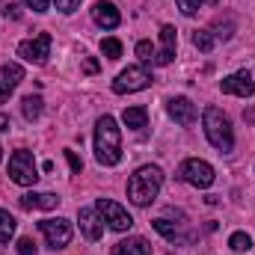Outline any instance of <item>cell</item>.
Wrapping results in <instances>:
<instances>
[{"mask_svg":"<svg viewBox=\"0 0 255 255\" xmlns=\"http://www.w3.org/2000/svg\"><path fill=\"white\" fill-rule=\"evenodd\" d=\"M160 187H163V169L154 166V163H145L128 178V199L136 208H145V205H151L157 199Z\"/></svg>","mask_w":255,"mask_h":255,"instance_id":"1","label":"cell"},{"mask_svg":"<svg viewBox=\"0 0 255 255\" xmlns=\"http://www.w3.org/2000/svg\"><path fill=\"white\" fill-rule=\"evenodd\" d=\"M95 157L101 166H116L122 160V133L113 116H101L95 122Z\"/></svg>","mask_w":255,"mask_h":255,"instance_id":"2","label":"cell"},{"mask_svg":"<svg viewBox=\"0 0 255 255\" xmlns=\"http://www.w3.org/2000/svg\"><path fill=\"white\" fill-rule=\"evenodd\" d=\"M202 125H205L208 142H211L217 151L229 154V151L235 148V130H232V122H229V116H226L220 107H208V110L202 113Z\"/></svg>","mask_w":255,"mask_h":255,"instance_id":"3","label":"cell"},{"mask_svg":"<svg viewBox=\"0 0 255 255\" xmlns=\"http://www.w3.org/2000/svg\"><path fill=\"white\" fill-rule=\"evenodd\" d=\"M9 178L21 187H30L39 181V169H36V160H33V151L27 148H18L12 157H9Z\"/></svg>","mask_w":255,"mask_h":255,"instance_id":"4","label":"cell"},{"mask_svg":"<svg viewBox=\"0 0 255 255\" xmlns=\"http://www.w3.org/2000/svg\"><path fill=\"white\" fill-rule=\"evenodd\" d=\"M178 178H181L184 184H190V187H199V190H208V187L214 184L217 172H214V166H211L208 160H199V157H190V160H184V163H181V169H178Z\"/></svg>","mask_w":255,"mask_h":255,"instance_id":"5","label":"cell"},{"mask_svg":"<svg viewBox=\"0 0 255 255\" xmlns=\"http://www.w3.org/2000/svg\"><path fill=\"white\" fill-rule=\"evenodd\" d=\"M151 86V71L145 65H128L125 71H119V77L113 80V92L116 95H128V92H139Z\"/></svg>","mask_w":255,"mask_h":255,"instance_id":"6","label":"cell"},{"mask_svg":"<svg viewBox=\"0 0 255 255\" xmlns=\"http://www.w3.org/2000/svg\"><path fill=\"white\" fill-rule=\"evenodd\" d=\"M51 45H54L51 33H39V36L24 39V42L18 45V57L27 60V63H33V65H45L48 57H51Z\"/></svg>","mask_w":255,"mask_h":255,"instance_id":"7","label":"cell"},{"mask_svg":"<svg viewBox=\"0 0 255 255\" xmlns=\"http://www.w3.org/2000/svg\"><path fill=\"white\" fill-rule=\"evenodd\" d=\"M39 232L45 235V241H48V247L57 253V250H65L68 244H71V235H74V229H71V223L63 220V217H57V220H42L39 223Z\"/></svg>","mask_w":255,"mask_h":255,"instance_id":"8","label":"cell"},{"mask_svg":"<svg viewBox=\"0 0 255 255\" xmlns=\"http://www.w3.org/2000/svg\"><path fill=\"white\" fill-rule=\"evenodd\" d=\"M95 211L101 214V220H104L113 232H128V229L133 226V217L128 214L119 202H113V199H98V202H95Z\"/></svg>","mask_w":255,"mask_h":255,"instance_id":"9","label":"cell"},{"mask_svg":"<svg viewBox=\"0 0 255 255\" xmlns=\"http://www.w3.org/2000/svg\"><path fill=\"white\" fill-rule=\"evenodd\" d=\"M220 89H223L226 95L253 98V95H255V80H253V74H250V71H238V74H229V77H223Z\"/></svg>","mask_w":255,"mask_h":255,"instance_id":"10","label":"cell"},{"mask_svg":"<svg viewBox=\"0 0 255 255\" xmlns=\"http://www.w3.org/2000/svg\"><path fill=\"white\" fill-rule=\"evenodd\" d=\"M166 113L178 122V125L190 128L196 119H199V113H196V104H193L190 98H184V95H178V98H169L166 101Z\"/></svg>","mask_w":255,"mask_h":255,"instance_id":"11","label":"cell"},{"mask_svg":"<svg viewBox=\"0 0 255 255\" xmlns=\"http://www.w3.org/2000/svg\"><path fill=\"white\" fill-rule=\"evenodd\" d=\"M77 223H80V232H83L86 241H101V235H104V220H101V214H98L95 208H80Z\"/></svg>","mask_w":255,"mask_h":255,"instance_id":"12","label":"cell"},{"mask_svg":"<svg viewBox=\"0 0 255 255\" xmlns=\"http://www.w3.org/2000/svg\"><path fill=\"white\" fill-rule=\"evenodd\" d=\"M92 21H95L101 30H116L119 21H122V15H119V9H116L110 0H98V3L92 6Z\"/></svg>","mask_w":255,"mask_h":255,"instance_id":"13","label":"cell"},{"mask_svg":"<svg viewBox=\"0 0 255 255\" xmlns=\"http://www.w3.org/2000/svg\"><path fill=\"white\" fill-rule=\"evenodd\" d=\"M175 60V27L163 24L160 27V51H154L151 65H169Z\"/></svg>","mask_w":255,"mask_h":255,"instance_id":"14","label":"cell"},{"mask_svg":"<svg viewBox=\"0 0 255 255\" xmlns=\"http://www.w3.org/2000/svg\"><path fill=\"white\" fill-rule=\"evenodd\" d=\"M21 208H27V211H54L57 205H60V196L57 193H24L21 199Z\"/></svg>","mask_w":255,"mask_h":255,"instance_id":"15","label":"cell"},{"mask_svg":"<svg viewBox=\"0 0 255 255\" xmlns=\"http://www.w3.org/2000/svg\"><path fill=\"white\" fill-rule=\"evenodd\" d=\"M110 255H151V244L145 238H128V241H119Z\"/></svg>","mask_w":255,"mask_h":255,"instance_id":"16","label":"cell"},{"mask_svg":"<svg viewBox=\"0 0 255 255\" xmlns=\"http://www.w3.org/2000/svg\"><path fill=\"white\" fill-rule=\"evenodd\" d=\"M151 226H154V232H157V235H163L169 244H178V241H184V235H181V226H184V220H181V223H169L166 217H157Z\"/></svg>","mask_w":255,"mask_h":255,"instance_id":"17","label":"cell"},{"mask_svg":"<svg viewBox=\"0 0 255 255\" xmlns=\"http://www.w3.org/2000/svg\"><path fill=\"white\" fill-rule=\"evenodd\" d=\"M122 122L130 130H142V128L148 125V110L145 107H128L125 113H122Z\"/></svg>","mask_w":255,"mask_h":255,"instance_id":"18","label":"cell"},{"mask_svg":"<svg viewBox=\"0 0 255 255\" xmlns=\"http://www.w3.org/2000/svg\"><path fill=\"white\" fill-rule=\"evenodd\" d=\"M42 110H45L42 95H27V98L21 101V113H24V119H27V122H36V119L42 116Z\"/></svg>","mask_w":255,"mask_h":255,"instance_id":"19","label":"cell"},{"mask_svg":"<svg viewBox=\"0 0 255 255\" xmlns=\"http://www.w3.org/2000/svg\"><path fill=\"white\" fill-rule=\"evenodd\" d=\"M15 238V217L0 208V244H9Z\"/></svg>","mask_w":255,"mask_h":255,"instance_id":"20","label":"cell"},{"mask_svg":"<svg viewBox=\"0 0 255 255\" xmlns=\"http://www.w3.org/2000/svg\"><path fill=\"white\" fill-rule=\"evenodd\" d=\"M229 250H235V253H250V250H253V238H250L247 232H235V235L229 238Z\"/></svg>","mask_w":255,"mask_h":255,"instance_id":"21","label":"cell"},{"mask_svg":"<svg viewBox=\"0 0 255 255\" xmlns=\"http://www.w3.org/2000/svg\"><path fill=\"white\" fill-rule=\"evenodd\" d=\"M193 45H196L202 54H208V51L214 48V33H208V30H196V33H193Z\"/></svg>","mask_w":255,"mask_h":255,"instance_id":"22","label":"cell"},{"mask_svg":"<svg viewBox=\"0 0 255 255\" xmlns=\"http://www.w3.org/2000/svg\"><path fill=\"white\" fill-rule=\"evenodd\" d=\"M0 71H3V80H9V83H15V86L24 80V68H21L18 63H6Z\"/></svg>","mask_w":255,"mask_h":255,"instance_id":"23","label":"cell"},{"mask_svg":"<svg viewBox=\"0 0 255 255\" xmlns=\"http://www.w3.org/2000/svg\"><path fill=\"white\" fill-rule=\"evenodd\" d=\"M101 51H104L107 60H119V57H122V42H119V39H104V42H101Z\"/></svg>","mask_w":255,"mask_h":255,"instance_id":"24","label":"cell"},{"mask_svg":"<svg viewBox=\"0 0 255 255\" xmlns=\"http://www.w3.org/2000/svg\"><path fill=\"white\" fill-rule=\"evenodd\" d=\"M136 57H139L142 63H151V60H154V45H151V42H145V39H142V42H136Z\"/></svg>","mask_w":255,"mask_h":255,"instance_id":"25","label":"cell"},{"mask_svg":"<svg viewBox=\"0 0 255 255\" xmlns=\"http://www.w3.org/2000/svg\"><path fill=\"white\" fill-rule=\"evenodd\" d=\"M0 9H3L6 18H21V9H18L15 0H0Z\"/></svg>","mask_w":255,"mask_h":255,"instance_id":"26","label":"cell"},{"mask_svg":"<svg viewBox=\"0 0 255 255\" xmlns=\"http://www.w3.org/2000/svg\"><path fill=\"white\" fill-rule=\"evenodd\" d=\"M202 3H205V0H178V9H181L184 15H196Z\"/></svg>","mask_w":255,"mask_h":255,"instance_id":"27","label":"cell"},{"mask_svg":"<svg viewBox=\"0 0 255 255\" xmlns=\"http://www.w3.org/2000/svg\"><path fill=\"white\" fill-rule=\"evenodd\" d=\"M65 157H68V166H71V172H74V175H80V169H83V160H80V157H77L71 148H65Z\"/></svg>","mask_w":255,"mask_h":255,"instance_id":"28","label":"cell"},{"mask_svg":"<svg viewBox=\"0 0 255 255\" xmlns=\"http://www.w3.org/2000/svg\"><path fill=\"white\" fill-rule=\"evenodd\" d=\"M18 255H36L33 238H21V241H18Z\"/></svg>","mask_w":255,"mask_h":255,"instance_id":"29","label":"cell"},{"mask_svg":"<svg viewBox=\"0 0 255 255\" xmlns=\"http://www.w3.org/2000/svg\"><path fill=\"white\" fill-rule=\"evenodd\" d=\"M54 3H57V9H60L63 15H71V12L80 6V0H54Z\"/></svg>","mask_w":255,"mask_h":255,"instance_id":"30","label":"cell"},{"mask_svg":"<svg viewBox=\"0 0 255 255\" xmlns=\"http://www.w3.org/2000/svg\"><path fill=\"white\" fill-rule=\"evenodd\" d=\"M214 30H217V33H214V39H232V21H226V24H217Z\"/></svg>","mask_w":255,"mask_h":255,"instance_id":"31","label":"cell"},{"mask_svg":"<svg viewBox=\"0 0 255 255\" xmlns=\"http://www.w3.org/2000/svg\"><path fill=\"white\" fill-rule=\"evenodd\" d=\"M12 92H15V83H9V80H0V104H6Z\"/></svg>","mask_w":255,"mask_h":255,"instance_id":"32","label":"cell"},{"mask_svg":"<svg viewBox=\"0 0 255 255\" xmlns=\"http://www.w3.org/2000/svg\"><path fill=\"white\" fill-rule=\"evenodd\" d=\"M33 12H48V6H51V0H24Z\"/></svg>","mask_w":255,"mask_h":255,"instance_id":"33","label":"cell"},{"mask_svg":"<svg viewBox=\"0 0 255 255\" xmlns=\"http://www.w3.org/2000/svg\"><path fill=\"white\" fill-rule=\"evenodd\" d=\"M83 71H86V74H95V71H98V63H95V60H86V63H83Z\"/></svg>","mask_w":255,"mask_h":255,"instance_id":"34","label":"cell"},{"mask_svg":"<svg viewBox=\"0 0 255 255\" xmlns=\"http://www.w3.org/2000/svg\"><path fill=\"white\" fill-rule=\"evenodd\" d=\"M9 128H12L9 116H6V113H0V130H9Z\"/></svg>","mask_w":255,"mask_h":255,"instance_id":"35","label":"cell"},{"mask_svg":"<svg viewBox=\"0 0 255 255\" xmlns=\"http://www.w3.org/2000/svg\"><path fill=\"white\" fill-rule=\"evenodd\" d=\"M0 160H3V145H0Z\"/></svg>","mask_w":255,"mask_h":255,"instance_id":"36","label":"cell"}]
</instances>
